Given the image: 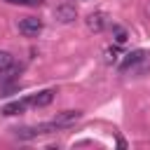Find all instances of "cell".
Wrapping results in <instances>:
<instances>
[{
    "instance_id": "obj_1",
    "label": "cell",
    "mask_w": 150,
    "mask_h": 150,
    "mask_svg": "<svg viewBox=\"0 0 150 150\" xmlns=\"http://www.w3.org/2000/svg\"><path fill=\"white\" fill-rule=\"evenodd\" d=\"M52 131H59V127L54 122H45V124H35V127H21V129H14L16 138L21 141H30V138H38L42 134H52Z\"/></svg>"
},
{
    "instance_id": "obj_2",
    "label": "cell",
    "mask_w": 150,
    "mask_h": 150,
    "mask_svg": "<svg viewBox=\"0 0 150 150\" xmlns=\"http://www.w3.org/2000/svg\"><path fill=\"white\" fill-rule=\"evenodd\" d=\"M16 26H19V30H21L26 38H38V35L42 33V21H40L38 16H23V19L16 21Z\"/></svg>"
},
{
    "instance_id": "obj_3",
    "label": "cell",
    "mask_w": 150,
    "mask_h": 150,
    "mask_svg": "<svg viewBox=\"0 0 150 150\" xmlns=\"http://www.w3.org/2000/svg\"><path fill=\"white\" fill-rule=\"evenodd\" d=\"M77 19V9L73 7V5H59V7H54V21L56 23H73Z\"/></svg>"
},
{
    "instance_id": "obj_4",
    "label": "cell",
    "mask_w": 150,
    "mask_h": 150,
    "mask_svg": "<svg viewBox=\"0 0 150 150\" xmlns=\"http://www.w3.org/2000/svg\"><path fill=\"white\" fill-rule=\"evenodd\" d=\"M82 117V110H63V112H56V117L52 120L59 129H66V127H73L77 120Z\"/></svg>"
},
{
    "instance_id": "obj_5",
    "label": "cell",
    "mask_w": 150,
    "mask_h": 150,
    "mask_svg": "<svg viewBox=\"0 0 150 150\" xmlns=\"http://www.w3.org/2000/svg\"><path fill=\"white\" fill-rule=\"evenodd\" d=\"M54 89H42V91H38V94H33V96H28L26 101H28V105H33V108H45V105H49L52 101H54Z\"/></svg>"
},
{
    "instance_id": "obj_6",
    "label": "cell",
    "mask_w": 150,
    "mask_h": 150,
    "mask_svg": "<svg viewBox=\"0 0 150 150\" xmlns=\"http://www.w3.org/2000/svg\"><path fill=\"white\" fill-rule=\"evenodd\" d=\"M84 21H87V28L94 30V33H101L105 28V14L103 12H91V14H87Z\"/></svg>"
},
{
    "instance_id": "obj_7",
    "label": "cell",
    "mask_w": 150,
    "mask_h": 150,
    "mask_svg": "<svg viewBox=\"0 0 150 150\" xmlns=\"http://www.w3.org/2000/svg\"><path fill=\"white\" fill-rule=\"evenodd\" d=\"M26 108H28V101L23 98V101H12V103H7V105H2V108H0V112L9 117V115H21V112H23Z\"/></svg>"
},
{
    "instance_id": "obj_8",
    "label": "cell",
    "mask_w": 150,
    "mask_h": 150,
    "mask_svg": "<svg viewBox=\"0 0 150 150\" xmlns=\"http://www.w3.org/2000/svg\"><path fill=\"white\" fill-rule=\"evenodd\" d=\"M143 56H145V52L143 49H136V52H131V54H127V59L122 61V70H127L129 66H134V63H138V61H143Z\"/></svg>"
},
{
    "instance_id": "obj_9",
    "label": "cell",
    "mask_w": 150,
    "mask_h": 150,
    "mask_svg": "<svg viewBox=\"0 0 150 150\" xmlns=\"http://www.w3.org/2000/svg\"><path fill=\"white\" fill-rule=\"evenodd\" d=\"M12 61H14V59H12V54H9V52H5V49H0V73H2V70H7V68L12 66Z\"/></svg>"
},
{
    "instance_id": "obj_10",
    "label": "cell",
    "mask_w": 150,
    "mask_h": 150,
    "mask_svg": "<svg viewBox=\"0 0 150 150\" xmlns=\"http://www.w3.org/2000/svg\"><path fill=\"white\" fill-rule=\"evenodd\" d=\"M112 33H115V42H117V45L127 42V30H124L122 26H112Z\"/></svg>"
},
{
    "instance_id": "obj_11",
    "label": "cell",
    "mask_w": 150,
    "mask_h": 150,
    "mask_svg": "<svg viewBox=\"0 0 150 150\" xmlns=\"http://www.w3.org/2000/svg\"><path fill=\"white\" fill-rule=\"evenodd\" d=\"M42 2H45V0H23L21 5H28V7H40Z\"/></svg>"
},
{
    "instance_id": "obj_12",
    "label": "cell",
    "mask_w": 150,
    "mask_h": 150,
    "mask_svg": "<svg viewBox=\"0 0 150 150\" xmlns=\"http://www.w3.org/2000/svg\"><path fill=\"white\" fill-rule=\"evenodd\" d=\"M5 2H9V5H21L23 0H5Z\"/></svg>"
}]
</instances>
